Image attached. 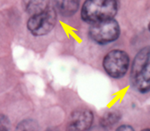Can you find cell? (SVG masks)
I'll return each instance as SVG.
<instances>
[{
    "label": "cell",
    "mask_w": 150,
    "mask_h": 131,
    "mask_svg": "<svg viewBox=\"0 0 150 131\" xmlns=\"http://www.w3.org/2000/svg\"><path fill=\"white\" fill-rule=\"evenodd\" d=\"M117 9L118 4L114 0H90L83 4L81 18L93 25L113 19Z\"/></svg>",
    "instance_id": "1"
},
{
    "label": "cell",
    "mask_w": 150,
    "mask_h": 131,
    "mask_svg": "<svg viewBox=\"0 0 150 131\" xmlns=\"http://www.w3.org/2000/svg\"><path fill=\"white\" fill-rule=\"evenodd\" d=\"M149 48L140 50L135 56L132 67L131 79L134 88L139 92H148L150 88Z\"/></svg>",
    "instance_id": "2"
},
{
    "label": "cell",
    "mask_w": 150,
    "mask_h": 131,
    "mask_svg": "<svg viewBox=\"0 0 150 131\" xmlns=\"http://www.w3.org/2000/svg\"><path fill=\"white\" fill-rule=\"evenodd\" d=\"M130 63L129 55L126 52L115 49L110 51L103 58V69L109 76L114 78H120L128 71Z\"/></svg>",
    "instance_id": "3"
},
{
    "label": "cell",
    "mask_w": 150,
    "mask_h": 131,
    "mask_svg": "<svg viewBox=\"0 0 150 131\" xmlns=\"http://www.w3.org/2000/svg\"><path fill=\"white\" fill-rule=\"evenodd\" d=\"M57 22V14L53 7L49 6L45 11L32 15L28 21V28L35 36L45 35L50 33Z\"/></svg>",
    "instance_id": "4"
},
{
    "label": "cell",
    "mask_w": 150,
    "mask_h": 131,
    "mask_svg": "<svg viewBox=\"0 0 150 131\" xmlns=\"http://www.w3.org/2000/svg\"><path fill=\"white\" fill-rule=\"evenodd\" d=\"M119 34L120 27L114 19L93 24L89 29L91 39L98 44L112 42L119 37Z\"/></svg>",
    "instance_id": "5"
},
{
    "label": "cell",
    "mask_w": 150,
    "mask_h": 131,
    "mask_svg": "<svg viewBox=\"0 0 150 131\" xmlns=\"http://www.w3.org/2000/svg\"><path fill=\"white\" fill-rule=\"evenodd\" d=\"M93 113L86 108H80L71 113L69 117L66 131H87L92 127Z\"/></svg>",
    "instance_id": "6"
},
{
    "label": "cell",
    "mask_w": 150,
    "mask_h": 131,
    "mask_svg": "<svg viewBox=\"0 0 150 131\" xmlns=\"http://www.w3.org/2000/svg\"><path fill=\"white\" fill-rule=\"evenodd\" d=\"M56 6L62 15L69 17L73 15L78 11L79 2L73 1V0H70V1H57L56 2Z\"/></svg>",
    "instance_id": "7"
},
{
    "label": "cell",
    "mask_w": 150,
    "mask_h": 131,
    "mask_svg": "<svg viewBox=\"0 0 150 131\" xmlns=\"http://www.w3.org/2000/svg\"><path fill=\"white\" fill-rule=\"evenodd\" d=\"M120 119V114L117 111H110L105 113L100 120V126L108 129L109 127L114 126Z\"/></svg>",
    "instance_id": "8"
},
{
    "label": "cell",
    "mask_w": 150,
    "mask_h": 131,
    "mask_svg": "<svg viewBox=\"0 0 150 131\" xmlns=\"http://www.w3.org/2000/svg\"><path fill=\"white\" fill-rule=\"evenodd\" d=\"M49 6L50 3L47 1H30L26 3V10L31 16L45 11Z\"/></svg>",
    "instance_id": "9"
},
{
    "label": "cell",
    "mask_w": 150,
    "mask_h": 131,
    "mask_svg": "<svg viewBox=\"0 0 150 131\" xmlns=\"http://www.w3.org/2000/svg\"><path fill=\"white\" fill-rule=\"evenodd\" d=\"M15 131H37V124L32 119H25L19 122Z\"/></svg>",
    "instance_id": "10"
},
{
    "label": "cell",
    "mask_w": 150,
    "mask_h": 131,
    "mask_svg": "<svg viewBox=\"0 0 150 131\" xmlns=\"http://www.w3.org/2000/svg\"><path fill=\"white\" fill-rule=\"evenodd\" d=\"M10 130V120L8 117L3 113H0V131Z\"/></svg>",
    "instance_id": "11"
},
{
    "label": "cell",
    "mask_w": 150,
    "mask_h": 131,
    "mask_svg": "<svg viewBox=\"0 0 150 131\" xmlns=\"http://www.w3.org/2000/svg\"><path fill=\"white\" fill-rule=\"evenodd\" d=\"M116 131H134V129L132 126L125 124V125H121L120 127H118L116 129Z\"/></svg>",
    "instance_id": "12"
},
{
    "label": "cell",
    "mask_w": 150,
    "mask_h": 131,
    "mask_svg": "<svg viewBox=\"0 0 150 131\" xmlns=\"http://www.w3.org/2000/svg\"><path fill=\"white\" fill-rule=\"evenodd\" d=\"M87 131H108V129H106V128H104V127H101L100 125L99 126H97V127H91L89 129H88Z\"/></svg>",
    "instance_id": "13"
},
{
    "label": "cell",
    "mask_w": 150,
    "mask_h": 131,
    "mask_svg": "<svg viewBox=\"0 0 150 131\" xmlns=\"http://www.w3.org/2000/svg\"><path fill=\"white\" fill-rule=\"evenodd\" d=\"M46 131H60L58 128H56V127H50V128H48Z\"/></svg>",
    "instance_id": "14"
},
{
    "label": "cell",
    "mask_w": 150,
    "mask_h": 131,
    "mask_svg": "<svg viewBox=\"0 0 150 131\" xmlns=\"http://www.w3.org/2000/svg\"><path fill=\"white\" fill-rule=\"evenodd\" d=\"M141 131H150V130H149V128H145V129H143Z\"/></svg>",
    "instance_id": "15"
}]
</instances>
